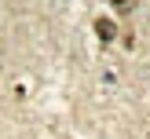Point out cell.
<instances>
[{"label":"cell","mask_w":150,"mask_h":139,"mask_svg":"<svg viewBox=\"0 0 150 139\" xmlns=\"http://www.w3.org/2000/svg\"><path fill=\"white\" fill-rule=\"evenodd\" d=\"M110 4H114V7H117V11H121V15H128L132 7H136V0H110Z\"/></svg>","instance_id":"cell-2"},{"label":"cell","mask_w":150,"mask_h":139,"mask_svg":"<svg viewBox=\"0 0 150 139\" xmlns=\"http://www.w3.org/2000/svg\"><path fill=\"white\" fill-rule=\"evenodd\" d=\"M95 33H99V40L103 44H114V37H117V26L110 18H95Z\"/></svg>","instance_id":"cell-1"}]
</instances>
